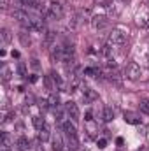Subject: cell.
I'll use <instances>...</instances> for the list:
<instances>
[{"mask_svg": "<svg viewBox=\"0 0 149 151\" xmlns=\"http://www.w3.org/2000/svg\"><path fill=\"white\" fill-rule=\"evenodd\" d=\"M148 7H149V4H148Z\"/></svg>", "mask_w": 149, "mask_h": 151, "instance_id": "obj_33", "label": "cell"}, {"mask_svg": "<svg viewBox=\"0 0 149 151\" xmlns=\"http://www.w3.org/2000/svg\"><path fill=\"white\" fill-rule=\"evenodd\" d=\"M19 40H21L23 46H30V35H28L27 32H21V34H19Z\"/></svg>", "mask_w": 149, "mask_h": 151, "instance_id": "obj_21", "label": "cell"}, {"mask_svg": "<svg viewBox=\"0 0 149 151\" xmlns=\"http://www.w3.org/2000/svg\"><path fill=\"white\" fill-rule=\"evenodd\" d=\"M18 74L23 76V77L27 76V67H25V63H23V62H19V63H18Z\"/></svg>", "mask_w": 149, "mask_h": 151, "instance_id": "obj_22", "label": "cell"}, {"mask_svg": "<svg viewBox=\"0 0 149 151\" xmlns=\"http://www.w3.org/2000/svg\"><path fill=\"white\" fill-rule=\"evenodd\" d=\"M49 106H51V107H54V109H58V107H60V97H58L56 93H53V95L49 97Z\"/></svg>", "mask_w": 149, "mask_h": 151, "instance_id": "obj_18", "label": "cell"}, {"mask_svg": "<svg viewBox=\"0 0 149 151\" xmlns=\"http://www.w3.org/2000/svg\"><path fill=\"white\" fill-rule=\"evenodd\" d=\"M16 146H18V150L19 151H28L32 146H30V141L25 137V135H21V137H18V141H16Z\"/></svg>", "mask_w": 149, "mask_h": 151, "instance_id": "obj_8", "label": "cell"}, {"mask_svg": "<svg viewBox=\"0 0 149 151\" xmlns=\"http://www.w3.org/2000/svg\"><path fill=\"white\" fill-rule=\"evenodd\" d=\"M62 128L65 130L67 137H77V130H75V125H74V123H70V119H65V121L62 123Z\"/></svg>", "mask_w": 149, "mask_h": 151, "instance_id": "obj_6", "label": "cell"}, {"mask_svg": "<svg viewBox=\"0 0 149 151\" xmlns=\"http://www.w3.org/2000/svg\"><path fill=\"white\" fill-rule=\"evenodd\" d=\"M23 7H34L35 5V0H19Z\"/></svg>", "mask_w": 149, "mask_h": 151, "instance_id": "obj_24", "label": "cell"}, {"mask_svg": "<svg viewBox=\"0 0 149 151\" xmlns=\"http://www.w3.org/2000/svg\"><path fill=\"white\" fill-rule=\"evenodd\" d=\"M35 150H37V151H44V148L40 146V139H39V142L35 144Z\"/></svg>", "mask_w": 149, "mask_h": 151, "instance_id": "obj_29", "label": "cell"}, {"mask_svg": "<svg viewBox=\"0 0 149 151\" xmlns=\"http://www.w3.org/2000/svg\"><path fill=\"white\" fill-rule=\"evenodd\" d=\"M49 135H51V132H49V127H47V125H46L44 128H40V130H39V139H40L42 142H44V141H47V139H49Z\"/></svg>", "mask_w": 149, "mask_h": 151, "instance_id": "obj_13", "label": "cell"}, {"mask_svg": "<svg viewBox=\"0 0 149 151\" xmlns=\"http://www.w3.org/2000/svg\"><path fill=\"white\" fill-rule=\"evenodd\" d=\"M51 77L54 79V83H56V86H60V88L63 86V81H62V77H60V76L56 74V72H53V74H51Z\"/></svg>", "mask_w": 149, "mask_h": 151, "instance_id": "obj_23", "label": "cell"}, {"mask_svg": "<svg viewBox=\"0 0 149 151\" xmlns=\"http://www.w3.org/2000/svg\"><path fill=\"white\" fill-rule=\"evenodd\" d=\"M91 116H93V114H91V111H88V113H86V116H84V119H86V121H91V119H93Z\"/></svg>", "mask_w": 149, "mask_h": 151, "instance_id": "obj_28", "label": "cell"}, {"mask_svg": "<svg viewBox=\"0 0 149 151\" xmlns=\"http://www.w3.org/2000/svg\"><path fill=\"white\" fill-rule=\"evenodd\" d=\"M32 123H34V127H35L37 130H40V128L46 127V121H44L42 116H34V118H32Z\"/></svg>", "mask_w": 149, "mask_h": 151, "instance_id": "obj_12", "label": "cell"}, {"mask_svg": "<svg viewBox=\"0 0 149 151\" xmlns=\"http://www.w3.org/2000/svg\"><path fill=\"white\" fill-rule=\"evenodd\" d=\"M65 111H67V114L70 116V119H72L74 123H77V121L81 119V113H79V107H77V104H75V102L69 100V102H67V106H65Z\"/></svg>", "mask_w": 149, "mask_h": 151, "instance_id": "obj_3", "label": "cell"}, {"mask_svg": "<svg viewBox=\"0 0 149 151\" xmlns=\"http://www.w3.org/2000/svg\"><path fill=\"white\" fill-rule=\"evenodd\" d=\"M67 148H69V151H77L79 150V139L77 137H67Z\"/></svg>", "mask_w": 149, "mask_h": 151, "instance_id": "obj_9", "label": "cell"}, {"mask_svg": "<svg viewBox=\"0 0 149 151\" xmlns=\"http://www.w3.org/2000/svg\"><path fill=\"white\" fill-rule=\"evenodd\" d=\"M91 27H93L95 30L105 28V27H107V18H105V16H93V18H91Z\"/></svg>", "mask_w": 149, "mask_h": 151, "instance_id": "obj_5", "label": "cell"}, {"mask_svg": "<svg viewBox=\"0 0 149 151\" xmlns=\"http://www.w3.org/2000/svg\"><path fill=\"white\" fill-rule=\"evenodd\" d=\"M140 111L144 114H149V99H144V100H140Z\"/></svg>", "mask_w": 149, "mask_h": 151, "instance_id": "obj_20", "label": "cell"}, {"mask_svg": "<svg viewBox=\"0 0 149 151\" xmlns=\"http://www.w3.org/2000/svg\"><path fill=\"white\" fill-rule=\"evenodd\" d=\"M123 118H125V121L130 123V125H139V123H140V116L137 113H132V111H125Z\"/></svg>", "mask_w": 149, "mask_h": 151, "instance_id": "obj_7", "label": "cell"}, {"mask_svg": "<svg viewBox=\"0 0 149 151\" xmlns=\"http://www.w3.org/2000/svg\"><path fill=\"white\" fill-rule=\"evenodd\" d=\"M82 99H84V102H95V100L98 99V93H97L93 88L84 86V88H82Z\"/></svg>", "mask_w": 149, "mask_h": 151, "instance_id": "obj_4", "label": "cell"}, {"mask_svg": "<svg viewBox=\"0 0 149 151\" xmlns=\"http://www.w3.org/2000/svg\"><path fill=\"white\" fill-rule=\"evenodd\" d=\"M97 144H98V148H100V150H104V148L107 146V141H105V139H98V141H97Z\"/></svg>", "mask_w": 149, "mask_h": 151, "instance_id": "obj_26", "label": "cell"}, {"mask_svg": "<svg viewBox=\"0 0 149 151\" xmlns=\"http://www.w3.org/2000/svg\"><path fill=\"white\" fill-rule=\"evenodd\" d=\"M2 79L4 81H9L11 79V69L7 65H2Z\"/></svg>", "mask_w": 149, "mask_h": 151, "instance_id": "obj_19", "label": "cell"}, {"mask_svg": "<svg viewBox=\"0 0 149 151\" xmlns=\"http://www.w3.org/2000/svg\"><path fill=\"white\" fill-rule=\"evenodd\" d=\"M102 119H104V121H112V119H114V111H112V107H109V106L104 107V111H102Z\"/></svg>", "mask_w": 149, "mask_h": 151, "instance_id": "obj_10", "label": "cell"}, {"mask_svg": "<svg viewBox=\"0 0 149 151\" xmlns=\"http://www.w3.org/2000/svg\"><path fill=\"white\" fill-rule=\"evenodd\" d=\"M2 146H5V148H12V139H11L9 132H2Z\"/></svg>", "mask_w": 149, "mask_h": 151, "instance_id": "obj_14", "label": "cell"}, {"mask_svg": "<svg viewBox=\"0 0 149 151\" xmlns=\"http://www.w3.org/2000/svg\"><path fill=\"white\" fill-rule=\"evenodd\" d=\"M30 65H32V69H35V70H37L39 67H40V63H39L37 58H32V63H30Z\"/></svg>", "mask_w": 149, "mask_h": 151, "instance_id": "obj_27", "label": "cell"}, {"mask_svg": "<svg viewBox=\"0 0 149 151\" xmlns=\"http://www.w3.org/2000/svg\"><path fill=\"white\" fill-rule=\"evenodd\" d=\"M0 5H2V9H9L12 5V0H0Z\"/></svg>", "mask_w": 149, "mask_h": 151, "instance_id": "obj_25", "label": "cell"}, {"mask_svg": "<svg viewBox=\"0 0 149 151\" xmlns=\"http://www.w3.org/2000/svg\"><path fill=\"white\" fill-rule=\"evenodd\" d=\"M63 150V141H62V137L56 134L54 137H53V151H62Z\"/></svg>", "mask_w": 149, "mask_h": 151, "instance_id": "obj_11", "label": "cell"}, {"mask_svg": "<svg viewBox=\"0 0 149 151\" xmlns=\"http://www.w3.org/2000/svg\"><path fill=\"white\" fill-rule=\"evenodd\" d=\"M2 40H4V44H9L12 40V34L9 28H2Z\"/></svg>", "mask_w": 149, "mask_h": 151, "instance_id": "obj_17", "label": "cell"}, {"mask_svg": "<svg viewBox=\"0 0 149 151\" xmlns=\"http://www.w3.org/2000/svg\"><path fill=\"white\" fill-rule=\"evenodd\" d=\"M125 74H126L128 79H132V81L139 79V77H140V65H139L137 62H130V63L126 65V69H125Z\"/></svg>", "mask_w": 149, "mask_h": 151, "instance_id": "obj_2", "label": "cell"}, {"mask_svg": "<svg viewBox=\"0 0 149 151\" xmlns=\"http://www.w3.org/2000/svg\"><path fill=\"white\" fill-rule=\"evenodd\" d=\"M44 84H46L47 90H54L56 88V83H54V79L51 76H44Z\"/></svg>", "mask_w": 149, "mask_h": 151, "instance_id": "obj_16", "label": "cell"}, {"mask_svg": "<svg viewBox=\"0 0 149 151\" xmlns=\"http://www.w3.org/2000/svg\"><path fill=\"white\" fill-rule=\"evenodd\" d=\"M0 151H11V148H5V146H0Z\"/></svg>", "mask_w": 149, "mask_h": 151, "instance_id": "obj_31", "label": "cell"}, {"mask_svg": "<svg viewBox=\"0 0 149 151\" xmlns=\"http://www.w3.org/2000/svg\"><path fill=\"white\" fill-rule=\"evenodd\" d=\"M54 37H56V34H54L53 30H47V32L44 34V42H46V46H51V44L54 42Z\"/></svg>", "mask_w": 149, "mask_h": 151, "instance_id": "obj_15", "label": "cell"}, {"mask_svg": "<svg viewBox=\"0 0 149 151\" xmlns=\"http://www.w3.org/2000/svg\"><path fill=\"white\" fill-rule=\"evenodd\" d=\"M30 83H37V76H35V74L30 76Z\"/></svg>", "mask_w": 149, "mask_h": 151, "instance_id": "obj_30", "label": "cell"}, {"mask_svg": "<svg viewBox=\"0 0 149 151\" xmlns=\"http://www.w3.org/2000/svg\"><path fill=\"white\" fill-rule=\"evenodd\" d=\"M121 2H128V0H121Z\"/></svg>", "mask_w": 149, "mask_h": 151, "instance_id": "obj_32", "label": "cell"}, {"mask_svg": "<svg viewBox=\"0 0 149 151\" xmlns=\"http://www.w3.org/2000/svg\"><path fill=\"white\" fill-rule=\"evenodd\" d=\"M109 42L114 44V46H123L126 42V34L119 28H114L111 34H109Z\"/></svg>", "mask_w": 149, "mask_h": 151, "instance_id": "obj_1", "label": "cell"}]
</instances>
